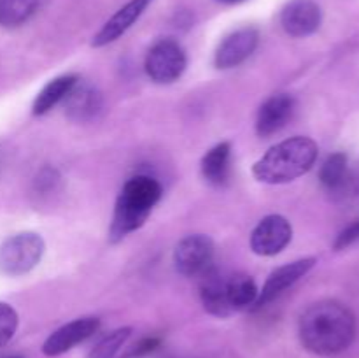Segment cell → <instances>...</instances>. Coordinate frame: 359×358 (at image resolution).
<instances>
[{
    "label": "cell",
    "mask_w": 359,
    "mask_h": 358,
    "mask_svg": "<svg viewBox=\"0 0 359 358\" xmlns=\"http://www.w3.org/2000/svg\"><path fill=\"white\" fill-rule=\"evenodd\" d=\"M153 0H130L126 6H123L100 30L97 32V35L91 41L93 48H102V46H107L111 42L118 41L140 16H142L144 11L149 7V4Z\"/></svg>",
    "instance_id": "obj_14"
},
{
    "label": "cell",
    "mask_w": 359,
    "mask_h": 358,
    "mask_svg": "<svg viewBox=\"0 0 359 358\" xmlns=\"http://www.w3.org/2000/svg\"><path fill=\"white\" fill-rule=\"evenodd\" d=\"M156 346H158L156 339H146V340H142L139 346H135V350L130 351L128 357H135V354L139 357V354H142V353H149V351H153Z\"/></svg>",
    "instance_id": "obj_24"
},
{
    "label": "cell",
    "mask_w": 359,
    "mask_h": 358,
    "mask_svg": "<svg viewBox=\"0 0 359 358\" xmlns=\"http://www.w3.org/2000/svg\"><path fill=\"white\" fill-rule=\"evenodd\" d=\"M188 58L179 44L174 39H161L154 42L146 55V72L151 81L158 84H170L177 81L184 74Z\"/></svg>",
    "instance_id": "obj_5"
},
{
    "label": "cell",
    "mask_w": 359,
    "mask_h": 358,
    "mask_svg": "<svg viewBox=\"0 0 359 358\" xmlns=\"http://www.w3.org/2000/svg\"><path fill=\"white\" fill-rule=\"evenodd\" d=\"M79 81V77L76 74H63V76L55 77V79L49 81L44 88L37 93L35 97L34 105H32V112L34 116H42L48 114L51 109H55L60 102L65 100L67 95L70 93L76 83Z\"/></svg>",
    "instance_id": "obj_16"
},
{
    "label": "cell",
    "mask_w": 359,
    "mask_h": 358,
    "mask_svg": "<svg viewBox=\"0 0 359 358\" xmlns=\"http://www.w3.org/2000/svg\"><path fill=\"white\" fill-rule=\"evenodd\" d=\"M316 158L318 144L311 137H291L270 147L255 164L252 174L266 185H284L311 171Z\"/></svg>",
    "instance_id": "obj_2"
},
{
    "label": "cell",
    "mask_w": 359,
    "mask_h": 358,
    "mask_svg": "<svg viewBox=\"0 0 359 358\" xmlns=\"http://www.w3.org/2000/svg\"><path fill=\"white\" fill-rule=\"evenodd\" d=\"M258 41L259 34L252 27L238 28V30L231 32L217 46L216 55H214V63H216L217 69L223 70L238 67L255 53Z\"/></svg>",
    "instance_id": "obj_8"
},
{
    "label": "cell",
    "mask_w": 359,
    "mask_h": 358,
    "mask_svg": "<svg viewBox=\"0 0 359 358\" xmlns=\"http://www.w3.org/2000/svg\"><path fill=\"white\" fill-rule=\"evenodd\" d=\"M212 260L214 242L209 235H188L174 249L175 269L186 277H200L214 265Z\"/></svg>",
    "instance_id": "obj_6"
},
{
    "label": "cell",
    "mask_w": 359,
    "mask_h": 358,
    "mask_svg": "<svg viewBox=\"0 0 359 358\" xmlns=\"http://www.w3.org/2000/svg\"><path fill=\"white\" fill-rule=\"evenodd\" d=\"M44 239L35 232H21L0 244V272L23 276L39 265L44 255Z\"/></svg>",
    "instance_id": "obj_4"
},
{
    "label": "cell",
    "mask_w": 359,
    "mask_h": 358,
    "mask_svg": "<svg viewBox=\"0 0 359 358\" xmlns=\"http://www.w3.org/2000/svg\"><path fill=\"white\" fill-rule=\"evenodd\" d=\"M359 241V220L342 230L335 241V249H346Z\"/></svg>",
    "instance_id": "obj_23"
},
{
    "label": "cell",
    "mask_w": 359,
    "mask_h": 358,
    "mask_svg": "<svg viewBox=\"0 0 359 358\" xmlns=\"http://www.w3.org/2000/svg\"><path fill=\"white\" fill-rule=\"evenodd\" d=\"M226 293H228V304H230L231 311L238 312L242 309H248L256 304L258 298V286L256 281L248 274H231L226 277Z\"/></svg>",
    "instance_id": "obj_18"
},
{
    "label": "cell",
    "mask_w": 359,
    "mask_h": 358,
    "mask_svg": "<svg viewBox=\"0 0 359 358\" xmlns=\"http://www.w3.org/2000/svg\"><path fill=\"white\" fill-rule=\"evenodd\" d=\"M226 277L228 276L221 274L214 265L200 276V298H202L203 309L217 318H228L233 314L228 304Z\"/></svg>",
    "instance_id": "obj_13"
},
{
    "label": "cell",
    "mask_w": 359,
    "mask_h": 358,
    "mask_svg": "<svg viewBox=\"0 0 359 358\" xmlns=\"http://www.w3.org/2000/svg\"><path fill=\"white\" fill-rule=\"evenodd\" d=\"M100 326V319L95 316H86V318H77L67 325L60 326L58 330L51 333L42 344V353L46 357H60L67 353L77 344L84 343L88 337L93 336Z\"/></svg>",
    "instance_id": "obj_9"
},
{
    "label": "cell",
    "mask_w": 359,
    "mask_h": 358,
    "mask_svg": "<svg viewBox=\"0 0 359 358\" xmlns=\"http://www.w3.org/2000/svg\"><path fill=\"white\" fill-rule=\"evenodd\" d=\"M231 144L219 142L210 147L202 158V174L210 185L223 186L230 178Z\"/></svg>",
    "instance_id": "obj_17"
},
{
    "label": "cell",
    "mask_w": 359,
    "mask_h": 358,
    "mask_svg": "<svg viewBox=\"0 0 359 358\" xmlns=\"http://www.w3.org/2000/svg\"><path fill=\"white\" fill-rule=\"evenodd\" d=\"M321 7L314 0H291L280 13V25L291 37H307L321 27Z\"/></svg>",
    "instance_id": "obj_10"
},
{
    "label": "cell",
    "mask_w": 359,
    "mask_h": 358,
    "mask_svg": "<svg viewBox=\"0 0 359 358\" xmlns=\"http://www.w3.org/2000/svg\"><path fill=\"white\" fill-rule=\"evenodd\" d=\"M293 239V227L280 214H269L251 234V249L259 256L279 255Z\"/></svg>",
    "instance_id": "obj_7"
},
{
    "label": "cell",
    "mask_w": 359,
    "mask_h": 358,
    "mask_svg": "<svg viewBox=\"0 0 359 358\" xmlns=\"http://www.w3.org/2000/svg\"><path fill=\"white\" fill-rule=\"evenodd\" d=\"M349 178V168H347V157L344 153L330 154L319 171V179L330 192H337L340 186Z\"/></svg>",
    "instance_id": "obj_20"
},
{
    "label": "cell",
    "mask_w": 359,
    "mask_h": 358,
    "mask_svg": "<svg viewBox=\"0 0 359 358\" xmlns=\"http://www.w3.org/2000/svg\"><path fill=\"white\" fill-rule=\"evenodd\" d=\"M298 336L305 350L319 357H333L353 344L356 318L342 302L319 300L309 305L298 321Z\"/></svg>",
    "instance_id": "obj_1"
},
{
    "label": "cell",
    "mask_w": 359,
    "mask_h": 358,
    "mask_svg": "<svg viewBox=\"0 0 359 358\" xmlns=\"http://www.w3.org/2000/svg\"><path fill=\"white\" fill-rule=\"evenodd\" d=\"M163 190L156 179L149 175H135L128 179L116 200L109 239L119 242L132 232L139 230L149 218L153 207L160 202Z\"/></svg>",
    "instance_id": "obj_3"
},
{
    "label": "cell",
    "mask_w": 359,
    "mask_h": 358,
    "mask_svg": "<svg viewBox=\"0 0 359 358\" xmlns=\"http://www.w3.org/2000/svg\"><path fill=\"white\" fill-rule=\"evenodd\" d=\"M18 312L13 305L0 302V347L6 346L18 330Z\"/></svg>",
    "instance_id": "obj_22"
},
{
    "label": "cell",
    "mask_w": 359,
    "mask_h": 358,
    "mask_svg": "<svg viewBox=\"0 0 359 358\" xmlns=\"http://www.w3.org/2000/svg\"><path fill=\"white\" fill-rule=\"evenodd\" d=\"M132 329L130 326H121V329L112 330L111 333L102 337L93 347H91L88 358H114L116 353L123 347V344L128 340Z\"/></svg>",
    "instance_id": "obj_21"
},
{
    "label": "cell",
    "mask_w": 359,
    "mask_h": 358,
    "mask_svg": "<svg viewBox=\"0 0 359 358\" xmlns=\"http://www.w3.org/2000/svg\"><path fill=\"white\" fill-rule=\"evenodd\" d=\"M219 2H224V4H238V2H242V0H219Z\"/></svg>",
    "instance_id": "obj_25"
},
{
    "label": "cell",
    "mask_w": 359,
    "mask_h": 358,
    "mask_svg": "<svg viewBox=\"0 0 359 358\" xmlns=\"http://www.w3.org/2000/svg\"><path fill=\"white\" fill-rule=\"evenodd\" d=\"M41 0H0V27L14 28L30 20Z\"/></svg>",
    "instance_id": "obj_19"
},
{
    "label": "cell",
    "mask_w": 359,
    "mask_h": 358,
    "mask_svg": "<svg viewBox=\"0 0 359 358\" xmlns=\"http://www.w3.org/2000/svg\"><path fill=\"white\" fill-rule=\"evenodd\" d=\"M297 102L290 93H276L263 102L256 118V133L259 137H270L280 132L293 118Z\"/></svg>",
    "instance_id": "obj_12"
},
{
    "label": "cell",
    "mask_w": 359,
    "mask_h": 358,
    "mask_svg": "<svg viewBox=\"0 0 359 358\" xmlns=\"http://www.w3.org/2000/svg\"><path fill=\"white\" fill-rule=\"evenodd\" d=\"M6 358H21V357H18V354H13V357H6Z\"/></svg>",
    "instance_id": "obj_26"
},
{
    "label": "cell",
    "mask_w": 359,
    "mask_h": 358,
    "mask_svg": "<svg viewBox=\"0 0 359 358\" xmlns=\"http://www.w3.org/2000/svg\"><path fill=\"white\" fill-rule=\"evenodd\" d=\"M314 265L316 258H302L297 260V262L286 263V265L273 270L269 276V279L265 281L262 290H259L255 307H263V305L276 300V298L279 297L280 293H284L287 288L293 286L294 283H298L304 276H307Z\"/></svg>",
    "instance_id": "obj_11"
},
{
    "label": "cell",
    "mask_w": 359,
    "mask_h": 358,
    "mask_svg": "<svg viewBox=\"0 0 359 358\" xmlns=\"http://www.w3.org/2000/svg\"><path fill=\"white\" fill-rule=\"evenodd\" d=\"M63 107L74 121H90L102 111V95L97 88L79 79L63 100Z\"/></svg>",
    "instance_id": "obj_15"
}]
</instances>
